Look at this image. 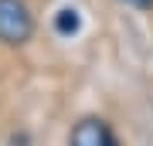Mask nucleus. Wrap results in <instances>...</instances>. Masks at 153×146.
Here are the masks:
<instances>
[{"instance_id": "f257e3e1", "label": "nucleus", "mask_w": 153, "mask_h": 146, "mask_svg": "<svg viewBox=\"0 0 153 146\" xmlns=\"http://www.w3.org/2000/svg\"><path fill=\"white\" fill-rule=\"evenodd\" d=\"M34 31V21L21 0H0V41L24 44Z\"/></svg>"}, {"instance_id": "f03ea898", "label": "nucleus", "mask_w": 153, "mask_h": 146, "mask_svg": "<svg viewBox=\"0 0 153 146\" xmlns=\"http://www.w3.org/2000/svg\"><path fill=\"white\" fill-rule=\"evenodd\" d=\"M71 146H116V136L102 119H82L71 129Z\"/></svg>"}, {"instance_id": "7ed1b4c3", "label": "nucleus", "mask_w": 153, "mask_h": 146, "mask_svg": "<svg viewBox=\"0 0 153 146\" xmlns=\"http://www.w3.org/2000/svg\"><path fill=\"white\" fill-rule=\"evenodd\" d=\"M55 24H58L61 34H75V31H78V17H75V10H61Z\"/></svg>"}, {"instance_id": "20e7f679", "label": "nucleus", "mask_w": 153, "mask_h": 146, "mask_svg": "<svg viewBox=\"0 0 153 146\" xmlns=\"http://www.w3.org/2000/svg\"><path fill=\"white\" fill-rule=\"evenodd\" d=\"M126 4H133V7H153V0H126Z\"/></svg>"}]
</instances>
